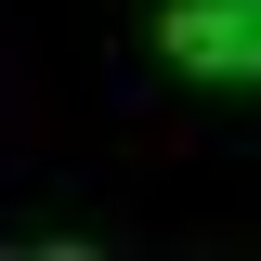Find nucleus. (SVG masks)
Returning <instances> with one entry per match:
<instances>
[{"label":"nucleus","instance_id":"1","mask_svg":"<svg viewBox=\"0 0 261 261\" xmlns=\"http://www.w3.org/2000/svg\"><path fill=\"white\" fill-rule=\"evenodd\" d=\"M157 53L183 79H261V0H170Z\"/></svg>","mask_w":261,"mask_h":261}]
</instances>
